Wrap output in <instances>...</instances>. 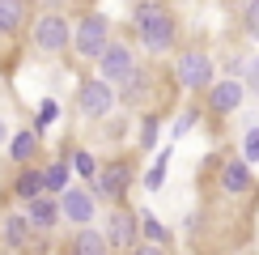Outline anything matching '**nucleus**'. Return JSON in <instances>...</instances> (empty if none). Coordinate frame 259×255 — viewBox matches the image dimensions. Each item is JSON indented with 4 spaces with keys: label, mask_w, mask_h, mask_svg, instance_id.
Wrapping results in <instances>:
<instances>
[{
    "label": "nucleus",
    "mask_w": 259,
    "mask_h": 255,
    "mask_svg": "<svg viewBox=\"0 0 259 255\" xmlns=\"http://www.w3.org/2000/svg\"><path fill=\"white\" fill-rule=\"evenodd\" d=\"M132 30H136V42L149 56H166L179 42V21L161 0H140L136 13H132Z\"/></svg>",
    "instance_id": "f257e3e1"
},
{
    "label": "nucleus",
    "mask_w": 259,
    "mask_h": 255,
    "mask_svg": "<svg viewBox=\"0 0 259 255\" xmlns=\"http://www.w3.org/2000/svg\"><path fill=\"white\" fill-rule=\"evenodd\" d=\"M115 42V26H111V17L98 13V9H90V13H81V21L72 26V56L77 60H94L98 64V56L106 47Z\"/></svg>",
    "instance_id": "f03ea898"
},
{
    "label": "nucleus",
    "mask_w": 259,
    "mask_h": 255,
    "mask_svg": "<svg viewBox=\"0 0 259 255\" xmlns=\"http://www.w3.org/2000/svg\"><path fill=\"white\" fill-rule=\"evenodd\" d=\"M30 47L38 51V56H64V51L72 47V26L68 17L56 13V9H42V13L30 21Z\"/></svg>",
    "instance_id": "7ed1b4c3"
},
{
    "label": "nucleus",
    "mask_w": 259,
    "mask_h": 255,
    "mask_svg": "<svg viewBox=\"0 0 259 255\" xmlns=\"http://www.w3.org/2000/svg\"><path fill=\"white\" fill-rule=\"evenodd\" d=\"M175 81L183 90H208L212 81H217V68H212V56L200 47H187L175 56Z\"/></svg>",
    "instance_id": "20e7f679"
},
{
    "label": "nucleus",
    "mask_w": 259,
    "mask_h": 255,
    "mask_svg": "<svg viewBox=\"0 0 259 255\" xmlns=\"http://www.w3.org/2000/svg\"><path fill=\"white\" fill-rule=\"evenodd\" d=\"M132 179H136V170L127 157H115V162H106L98 166V175H94V196H102V200H111V204H123V196H127V187H132Z\"/></svg>",
    "instance_id": "39448f33"
},
{
    "label": "nucleus",
    "mask_w": 259,
    "mask_h": 255,
    "mask_svg": "<svg viewBox=\"0 0 259 255\" xmlns=\"http://www.w3.org/2000/svg\"><path fill=\"white\" fill-rule=\"evenodd\" d=\"M77 106H81L85 119H106L115 111V85L102 77H85L77 85Z\"/></svg>",
    "instance_id": "423d86ee"
},
{
    "label": "nucleus",
    "mask_w": 259,
    "mask_h": 255,
    "mask_svg": "<svg viewBox=\"0 0 259 255\" xmlns=\"http://www.w3.org/2000/svg\"><path fill=\"white\" fill-rule=\"evenodd\" d=\"M132 72H136V56H132V47L115 38L111 47L98 56V77H102V81H111V85H123Z\"/></svg>",
    "instance_id": "0eeeda50"
},
{
    "label": "nucleus",
    "mask_w": 259,
    "mask_h": 255,
    "mask_svg": "<svg viewBox=\"0 0 259 255\" xmlns=\"http://www.w3.org/2000/svg\"><path fill=\"white\" fill-rule=\"evenodd\" d=\"M136 234H140V217L132 208L115 204L111 212H106V238H111L115 251H132L136 247Z\"/></svg>",
    "instance_id": "6e6552de"
},
{
    "label": "nucleus",
    "mask_w": 259,
    "mask_h": 255,
    "mask_svg": "<svg viewBox=\"0 0 259 255\" xmlns=\"http://www.w3.org/2000/svg\"><path fill=\"white\" fill-rule=\"evenodd\" d=\"M60 212L72 226H90L98 217V196L90 187H68V191H60Z\"/></svg>",
    "instance_id": "1a4fd4ad"
},
{
    "label": "nucleus",
    "mask_w": 259,
    "mask_h": 255,
    "mask_svg": "<svg viewBox=\"0 0 259 255\" xmlns=\"http://www.w3.org/2000/svg\"><path fill=\"white\" fill-rule=\"evenodd\" d=\"M204 94H208V111L212 115H234L242 106V98H246V85L234 81V77H221V81H212Z\"/></svg>",
    "instance_id": "9d476101"
},
{
    "label": "nucleus",
    "mask_w": 259,
    "mask_h": 255,
    "mask_svg": "<svg viewBox=\"0 0 259 255\" xmlns=\"http://www.w3.org/2000/svg\"><path fill=\"white\" fill-rule=\"evenodd\" d=\"M26 217H30V226H34V234H51V230L64 221V212H60V196L42 191V196L26 200Z\"/></svg>",
    "instance_id": "9b49d317"
},
{
    "label": "nucleus",
    "mask_w": 259,
    "mask_h": 255,
    "mask_svg": "<svg viewBox=\"0 0 259 255\" xmlns=\"http://www.w3.org/2000/svg\"><path fill=\"white\" fill-rule=\"evenodd\" d=\"M255 187V179H251V162L238 153V157H230V162H221V191L225 196H246V191Z\"/></svg>",
    "instance_id": "f8f14e48"
},
{
    "label": "nucleus",
    "mask_w": 259,
    "mask_h": 255,
    "mask_svg": "<svg viewBox=\"0 0 259 255\" xmlns=\"http://www.w3.org/2000/svg\"><path fill=\"white\" fill-rule=\"evenodd\" d=\"M30 234H34V226H30L26 212H5V217H0V247L21 251L30 242Z\"/></svg>",
    "instance_id": "ddd939ff"
},
{
    "label": "nucleus",
    "mask_w": 259,
    "mask_h": 255,
    "mask_svg": "<svg viewBox=\"0 0 259 255\" xmlns=\"http://www.w3.org/2000/svg\"><path fill=\"white\" fill-rule=\"evenodd\" d=\"M111 238H106L102 230H94V226H77V234H72V242H68V255H111Z\"/></svg>",
    "instance_id": "4468645a"
},
{
    "label": "nucleus",
    "mask_w": 259,
    "mask_h": 255,
    "mask_svg": "<svg viewBox=\"0 0 259 255\" xmlns=\"http://www.w3.org/2000/svg\"><path fill=\"white\" fill-rule=\"evenodd\" d=\"M30 21V0H0V38H17Z\"/></svg>",
    "instance_id": "2eb2a0df"
},
{
    "label": "nucleus",
    "mask_w": 259,
    "mask_h": 255,
    "mask_svg": "<svg viewBox=\"0 0 259 255\" xmlns=\"http://www.w3.org/2000/svg\"><path fill=\"white\" fill-rule=\"evenodd\" d=\"M38 141H42V132H34V128H21V132H13V141H9L5 149H9V157H13L17 166H30V162H34V153L42 149Z\"/></svg>",
    "instance_id": "dca6fc26"
},
{
    "label": "nucleus",
    "mask_w": 259,
    "mask_h": 255,
    "mask_svg": "<svg viewBox=\"0 0 259 255\" xmlns=\"http://www.w3.org/2000/svg\"><path fill=\"white\" fill-rule=\"evenodd\" d=\"M42 191H47V179H42V170H38V166H21V175L13 179V196L34 200V196H42Z\"/></svg>",
    "instance_id": "f3484780"
},
{
    "label": "nucleus",
    "mask_w": 259,
    "mask_h": 255,
    "mask_svg": "<svg viewBox=\"0 0 259 255\" xmlns=\"http://www.w3.org/2000/svg\"><path fill=\"white\" fill-rule=\"evenodd\" d=\"M68 175H72V162H64V157H56L51 166H42V179H47V191L51 196H60V191H68Z\"/></svg>",
    "instance_id": "a211bd4d"
},
{
    "label": "nucleus",
    "mask_w": 259,
    "mask_h": 255,
    "mask_svg": "<svg viewBox=\"0 0 259 255\" xmlns=\"http://www.w3.org/2000/svg\"><path fill=\"white\" fill-rule=\"evenodd\" d=\"M140 234H145V242H161V247H166L170 242V234H166V226H161V221L153 217V212H140Z\"/></svg>",
    "instance_id": "6ab92c4d"
},
{
    "label": "nucleus",
    "mask_w": 259,
    "mask_h": 255,
    "mask_svg": "<svg viewBox=\"0 0 259 255\" xmlns=\"http://www.w3.org/2000/svg\"><path fill=\"white\" fill-rule=\"evenodd\" d=\"M166 166H170V149H161V153H157V162L145 170V179H140V183H145L149 191H157L161 183H166Z\"/></svg>",
    "instance_id": "aec40b11"
},
{
    "label": "nucleus",
    "mask_w": 259,
    "mask_h": 255,
    "mask_svg": "<svg viewBox=\"0 0 259 255\" xmlns=\"http://www.w3.org/2000/svg\"><path fill=\"white\" fill-rule=\"evenodd\" d=\"M60 119V102H51V98H42L38 102V115H34V132H47L51 123Z\"/></svg>",
    "instance_id": "412c9836"
},
{
    "label": "nucleus",
    "mask_w": 259,
    "mask_h": 255,
    "mask_svg": "<svg viewBox=\"0 0 259 255\" xmlns=\"http://www.w3.org/2000/svg\"><path fill=\"white\" fill-rule=\"evenodd\" d=\"M68 162H72V170H77L81 179H94V175H98V162H94V153H85V149H77Z\"/></svg>",
    "instance_id": "4be33fe9"
},
{
    "label": "nucleus",
    "mask_w": 259,
    "mask_h": 255,
    "mask_svg": "<svg viewBox=\"0 0 259 255\" xmlns=\"http://www.w3.org/2000/svg\"><path fill=\"white\" fill-rule=\"evenodd\" d=\"M157 145V115L149 111L145 119H140V149H153Z\"/></svg>",
    "instance_id": "5701e85b"
},
{
    "label": "nucleus",
    "mask_w": 259,
    "mask_h": 255,
    "mask_svg": "<svg viewBox=\"0 0 259 255\" xmlns=\"http://www.w3.org/2000/svg\"><path fill=\"white\" fill-rule=\"evenodd\" d=\"M242 157L246 162H259V128H246V136H242Z\"/></svg>",
    "instance_id": "b1692460"
},
{
    "label": "nucleus",
    "mask_w": 259,
    "mask_h": 255,
    "mask_svg": "<svg viewBox=\"0 0 259 255\" xmlns=\"http://www.w3.org/2000/svg\"><path fill=\"white\" fill-rule=\"evenodd\" d=\"M242 21H246V34H251V38H259V0L242 9Z\"/></svg>",
    "instance_id": "393cba45"
},
{
    "label": "nucleus",
    "mask_w": 259,
    "mask_h": 255,
    "mask_svg": "<svg viewBox=\"0 0 259 255\" xmlns=\"http://www.w3.org/2000/svg\"><path fill=\"white\" fill-rule=\"evenodd\" d=\"M132 255H166V247H161V242H136Z\"/></svg>",
    "instance_id": "a878e982"
},
{
    "label": "nucleus",
    "mask_w": 259,
    "mask_h": 255,
    "mask_svg": "<svg viewBox=\"0 0 259 255\" xmlns=\"http://www.w3.org/2000/svg\"><path fill=\"white\" fill-rule=\"evenodd\" d=\"M191 123H196V111L179 115V119H175V136H183V132H191Z\"/></svg>",
    "instance_id": "bb28decb"
},
{
    "label": "nucleus",
    "mask_w": 259,
    "mask_h": 255,
    "mask_svg": "<svg viewBox=\"0 0 259 255\" xmlns=\"http://www.w3.org/2000/svg\"><path fill=\"white\" fill-rule=\"evenodd\" d=\"M246 85H251V90H259V56L251 60V68H246Z\"/></svg>",
    "instance_id": "cd10ccee"
},
{
    "label": "nucleus",
    "mask_w": 259,
    "mask_h": 255,
    "mask_svg": "<svg viewBox=\"0 0 259 255\" xmlns=\"http://www.w3.org/2000/svg\"><path fill=\"white\" fill-rule=\"evenodd\" d=\"M0 145H9V128H5V119H0Z\"/></svg>",
    "instance_id": "c85d7f7f"
}]
</instances>
